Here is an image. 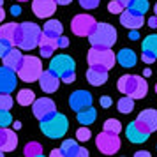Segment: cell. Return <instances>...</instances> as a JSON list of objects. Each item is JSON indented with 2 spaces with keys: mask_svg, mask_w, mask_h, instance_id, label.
Instances as JSON below:
<instances>
[{
  "mask_svg": "<svg viewBox=\"0 0 157 157\" xmlns=\"http://www.w3.org/2000/svg\"><path fill=\"white\" fill-rule=\"evenodd\" d=\"M41 34H43V32H41V27H39V25L25 21V23H21V25H18L14 39H13V44H16V46L21 48V50L30 51V50H34V48H37Z\"/></svg>",
  "mask_w": 157,
  "mask_h": 157,
  "instance_id": "cell-1",
  "label": "cell"
},
{
  "mask_svg": "<svg viewBox=\"0 0 157 157\" xmlns=\"http://www.w3.org/2000/svg\"><path fill=\"white\" fill-rule=\"evenodd\" d=\"M118 90L124 95H129L132 99H143L147 92H148V85L145 78L138 76V74H125L118 79Z\"/></svg>",
  "mask_w": 157,
  "mask_h": 157,
  "instance_id": "cell-2",
  "label": "cell"
},
{
  "mask_svg": "<svg viewBox=\"0 0 157 157\" xmlns=\"http://www.w3.org/2000/svg\"><path fill=\"white\" fill-rule=\"evenodd\" d=\"M88 43L94 48H111L117 43V30L109 23H95L94 30L88 34Z\"/></svg>",
  "mask_w": 157,
  "mask_h": 157,
  "instance_id": "cell-3",
  "label": "cell"
},
{
  "mask_svg": "<svg viewBox=\"0 0 157 157\" xmlns=\"http://www.w3.org/2000/svg\"><path fill=\"white\" fill-rule=\"evenodd\" d=\"M69 129V122L65 118V115L55 111L53 115H50L48 118L41 120V131L44 136H48L51 140H60L64 138L65 132Z\"/></svg>",
  "mask_w": 157,
  "mask_h": 157,
  "instance_id": "cell-4",
  "label": "cell"
},
{
  "mask_svg": "<svg viewBox=\"0 0 157 157\" xmlns=\"http://www.w3.org/2000/svg\"><path fill=\"white\" fill-rule=\"evenodd\" d=\"M74 69H76V62L69 55H57V57L51 58L50 62V71L55 72L64 83H69V85L76 79Z\"/></svg>",
  "mask_w": 157,
  "mask_h": 157,
  "instance_id": "cell-5",
  "label": "cell"
},
{
  "mask_svg": "<svg viewBox=\"0 0 157 157\" xmlns=\"http://www.w3.org/2000/svg\"><path fill=\"white\" fill-rule=\"evenodd\" d=\"M18 78L25 81V83H34L39 79L41 72H43V62L41 58L34 57V55H23V60H21V65L18 69Z\"/></svg>",
  "mask_w": 157,
  "mask_h": 157,
  "instance_id": "cell-6",
  "label": "cell"
},
{
  "mask_svg": "<svg viewBox=\"0 0 157 157\" xmlns=\"http://www.w3.org/2000/svg\"><path fill=\"white\" fill-rule=\"evenodd\" d=\"M86 60H88V65H97V67H104V69H113L115 62H117V57L111 51V48H94L88 51L86 55Z\"/></svg>",
  "mask_w": 157,
  "mask_h": 157,
  "instance_id": "cell-7",
  "label": "cell"
},
{
  "mask_svg": "<svg viewBox=\"0 0 157 157\" xmlns=\"http://www.w3.org/2000/svg\"><path fill=\"white\" fill-rule=\"evenodd\" d=\"M95 145H97L99 152H102L104 155H113L120 150V138H118V134L102 131L101 134H97Z\"/></svg>",
  "mask_w": 157,
  "mask_h": 157,
  "instance_id": "cell-8",
  "label": "cell"
},
{
  "mask_svg": "<svg viewBox=\"0 0 157 157\" xmlns=\"http://www.w3.org/2000/svg\"><path fill=\"white\" fill-rule=\"evenodd\" d=\"M94 27H95V20L90 14H78L74 16L71 21L72 34L78 37H88V34L94 30Z\"/></svg>",
  "mask_w": 157,
  "mask_h": 157,
  "instance_id": "cell-9",
  "label": "cell"
},
{
  "mask_svg": "<svg viewBox=\"0 0 157 157\" xmlns=\"http://www.w3.org/2000/svg\"><path fill=\"white\" fill-rule=\"evenodd\" d=\"M150 134H152V132H150L148 129H147V125L140 120L131 122L127 125V129H125V136H127V140L131 143H145L148 140Z\"/></svg>",
  "mask_w": 157,
  "mask_h": 157,
  "instance_id": "cell-10",
  "label": "cell"
},
{
  "mask_svg": "<svg viewBox=\"0 0 157 157\" xmlns=\"http://www.w3.org/2000/svg\"><path fill=\"white\" fill-rule=\"evenodd\" d=\"M32 111H34L37 120L41 122L44 118H48L50 115L55 113L57 111V106H55V102L50 97H41V99H36L32 102Z\"/></svg>",
  "mask_w": 157,
  "mask_h": 157,
  "instance_id": "cell-11",
  "label": "cell"
},
{
  "mask_svg": "<svg viewBox=\"0 0 157 157\" xmlns=\"http://www.w3.org/2000/svg\"><path fill=\"white\" fill-rule=\"evenodd\" d=\"M16 85H18L16 71L2 65L0 67V94H11L16 88Z\"/></svg>",
  "mask_w": 157,
  "mask_h": 157,
  "instance_id": "cell-12",
  "label": "cell"
},
{
  "mask_svg": "<svg viewBox=\"0 0 157 157\" xmlns=\"http://www.w3.org/2000/svg\"><path fill=\"white\" fill-rule=\"evenodd\" d=\"M120 23H122V27H125V29H129V30H138V29L143 27L145 18H143V14L132 13L131 9H124L120 13Z\"/></svg>",
  "mask_w": 157,
  "mask_h": 157,
  "instance_id": "cell-13",
  "label": "cell"
},
{
  "mask_svg": "<svg viewBox=\"0 0 157 157\" xmlns=\"http://www.w3.org/2000/svg\"><path fill=\"white\" fill-rule=\"evenodd\" d=\"M37 81H39V86L43 88V92H46V94L57 92L58 85H60V78H58L55 72H51L50 69L41 72V76H39Z\"/></svg>",
  "mask_w": 157,
  "mask_h": 157,
  "instance_id": "cell-14",
  "label": "cell"
},
{
  "mask_svg": "<svg viewBox=\"0 0 157 157\" xmlns=\"http://www.w3.org/2000/svg\"><path fill=\"white\" fill-rule=\"evenodd\" d=\"M141 60L145 62V64H152V62L157 60V36L155 34L145 37V41H143Z\"/></svg>",
  "mask_w": 157,
  "mask_h": 157,
  "instance_id": "cell-15",
  "label": "cell"
},
{
  "mask_svg": "<svg viewBox=\"0 0 157 157\" xmlns=\"http://www.w3.org/2000/svg\"><path fill=\"white\" fill-rule=\"evenodd\" d=\"M69 104H71V108L78 113L79 109L92 106V95H90V92H86V90H76V92L71 94Z\"/></svg>",
  "mask_w": 157,
  "mask_h": 157,
  "instance_id": "cell-16",
  "label": "cell"
},
{
  "mask_svg": "<svg viewBox=\"0 0 157 157\" xmlns=\"http://www.w3.org/2000/svg\"><path fill=\"white\" fill-rule=\"evenodd\" d=\"M32 11L37 18H50L57 11V2L55 0H34Z\"/></svg>",
  "mask_w": 157,
  "mask_h": 157,
  "instance_id": "cell-17",
  "label": "cell"
},
{
  "mask_svg": "<svg viewBox=\"0 0 157 157\" xmlns=\"http://www.w3.org/2000/svg\"><path fill=\"white\" fill-rule=\"evenodd\" d=\"M16 147H18V136H16V132L7 127H0V150L13 152Z\"/></svg>",
  "mask_w": 157,
  "mask_h": 157,
  "instance_id": "cell-18",
  "label": "cell"
},
{
  "mask_svg": "<svg viewBox=\"0 0 157 157\" xmlns=\"http://www.w3.org/2000/svg\"><path fill=\"white\" fill-rule=\"evenodd\" d=\"M60 152H62V157H88V150L81 148L74 140H64Z\"/></svg>",
  "mask_w": 157,
  "mask_h": 157,
  "instance_id": "cell-19",
  "label": "cell"
},
{
  "mask_svg": "<svg viewBox=\"0 0 157 157\" xmlns=\"http://www.w3.org/2000/svg\"><path fill=\"white\" fill-rule=\"evenodd\" d=\"M86 81L94 86L104 85L108 81V69L97 67V65H90V69L86 71Z\"/></svg>",
  "mask_w": 157,
  "mask_h": 157,
  "instance_id": "cell-20",
  "label": "cell"
},
{
  "mask_svg": "<svg viewBox=\"0 0 157 157\" xmlns=\"http://www.w3.org/2000/svg\"><path fill=\"white\" fill-rule=\"evenodd\" d=\"M39 50H41V57L43 58H50L51 55H53V51L58 48V41L55 39V37H50L46 36V34H41V37H39Z\"/></svg>",
  "mask_w": 157,
  "mask_h": 157,
  "instance_id": "cell-21",
  "label": "cell"
},
{
  "mask_svg": "<svg viewBox=\"0 0 157 157\" xmlns=\"http://www.w3.org/2000/svg\"><path fill=\"white\" fill-rule=\"evenodd\" d=\"M136 120L143 122L150 132H155V131H157V109H152V108L143 109L141 113L138 115V118H136Z\"/></svg>",
  "mask_w": 157,
  "mask_h": 157,
  "instance_id": "cell-22",
  "label": "cell"
},
{
  "mask_svg": "<svg viewBox=\"0 0 157 157\" xmlns=\"http://www.w3.org/2000/svg\"><path fill=\"white\" fill-rule=\"evenodd\" d=\"M4 60V65L9 67V69H13V71H18L20 69V65H21V60H23V55L20 50H14V48H11V50L2 57Z\"/></svg>",
  "mask_w": 157,
  "mask_h": 157,
  "instance_id": "cell-23",
  "label": "cell"
},
{
  "mask_svg": "<svg viewBox=\"0 0 157 157\" xmlns=\"http://www.w3.org/2000/svg\"><path fill=\"white\" fill-rule=\"evenodd\" d=\"M117 57V62L122 65V67H134L136 65V53L132 50H127V48H124V50L118 51V55H115Z\"/></svg>",
  "mask_w": 157,
  "mask_h": 157,
  "instance_id": "cell-24",
  "label": "cell"
},
{
  "mask_svg": "<svg viewBox=\"0 0 157 157\" xmlns=\"http://www.w3.org/2000/svg\"><path fill=\"white\" fill-rule=\"evenodd\" d=\"M62 32H64V27L57 20H48L46 25H44V30H43V34H46V36H50V37H55V39H58V37L62 36Z\"/></svg>",
  "mask_w": 157,
  "mask_h": 157,
  "instance_id": "cell-25",
  "label": "cell"
},
{
  "mask_svg": "<svg viewBox=\"0 0 157 157\" xmlns=\"http://www.w3.org/2000/svg\"><path fill=\"white\" fill-rule=\"evenodd\" d=\"M95 118H97V111H95L92 106L83 108V109L78 111V122L81 124V125H90Z\"/></svg>",
  "mask_w": 157,
  "mask_h": 157,
  "instance_id": "cell-26",
  "label": "cell"
},
{
  "mask_svg": "<svg viewBox=\"0 0 157 157\" xmlns=\"http://www.w3.org/2000/svg\"><path fill=\"white\" fill-rule=\"evenodd\" d=\"M16 101H18V104H21V106H30V104L36 101V94L32 92V90H29V88H23V90L18 92Z\"/></svg>",
  "mask_w": 157,
  "mask_h": 157,
  "instance_id": "cell-27",
  "label": "cell"
},
{
  "mask_svg": "<svg viewBox=\"0 0 157 157\" xmlns=\"http://www.w3.org/2000/svg\"><path fill=\"white\" fill-rule=\"evenodd\" d=\"M23 154L27 157H41L43 155V145L37 143V141H30V143H27Z\"/></svg>",
  "mask_w": 157,
  "mask_h": 157,
  "instance_id": "cell-28",
  "label": "cell"
},
{
  "mask_svg": "<svg viewBox=\"0 0 157 157\" xmlns=\"http://www.w3.org/2000/svg\"><path fill=\"white\" fill-rule=\"evenodd\" d=\"M16 29H18V23H6V25H2V27H0V37H2V39H7V41L13 43Z\"/></svg>",
  "mask_w": 157,
  "mask_h": 157,
  "instance_id": "cell-29",
  "label": "cell"
},
{
  "mask_svg": "<svg viewBox=\"0 0 157 157\" xmlns=\"http://www.w3.org/2000/svg\"><path fill=\"white\" fill-rule=\"evenodd\" d=\"M117 108H118V111H120V113L129 115L132 109H134V99H132V97H129V95H125V97H120V101H118Z\"/></svg>",
  "mask_w": 157,
  "mask_h": 157,
  "instance_id": "cell-30",
  "label": "cell"
},
{
  "mask_svg": "<svg viewBox=\"0 0 157 157\" xmlns=\"http://www.w3.org/2000/svg\"><path fill=\"white\" fill-rule=\"evenodd\" d=\"M148 7H150L148 0H131V4H129L127 9H131L136 14H145L148 11Z\"/></svg>",
  "mask_w": 157,
  "mask_h": 157,
  "instance_id": "cell-31",
  "label": "cell"
},
{
  "mask_svg": "<svg viewBox=\"0 0 157 157\" xmlns=\"http://www.w3.org/2000/svg\"><path fill=\"white\" fill-rule=\"evenodd\" d=\"M102 129L106 131V132H113V134H120L122 131V124L117 118H108L106 122H104V125H102Z\"/></svg>",
  "mask_w": 157,
  "mask_h": 157,
  "instance_id": "cell-32",
  "label": "cell"
},
{
  "mask_svg": "<svg viewBox=\"0 0 157 157\" xmlns=\"http://www.w3.org/2000/svg\"><path fill=\"white\" fill-rule=\"evenodd\" d=\"M92 138V132H90V129L88 127H79L76 131V140L78 141H88Z\"/></svg>",
  "mask_w": 157,
  "mask_h": 157,
  "instance_id": "cell-33",
  "label": "cell"
},
{
  "mask_svg": "<svg viewBox=\"0 0 157 157\" xmlns=\"http://www.w3.org/2000/svg\"><path fill=\"white\" fill-rule=\"evenodd\" d=\"M13 122V117L9 113V109H0V127H7Z\"/></svg>",
  "mask_w": 157,
  "mask_h": 157,
  "instance_id": "cell-34",
  "label": "cell"
},
{
  "mask_svg": "<svg viewBox=\"0 0 157 157\" xmlns=\"http://www.w3.org/2000/svg\"><path fill=\"white\" fill-rule=\"evenodd\" d=\"M13 108V97L9 94H0V109H11Z\"/></svg>",
  "mask_w": 157,
  "mask_h": 157,
  "instance_id": "cell-35",
  "label": "cell"
},
{
  "mask_svg": "<svg viewBox=\"0 0 157 157\" xmlns=\"http://www.w3.org/2000/svg\"><path fill=\"white\" fill-rule=\"evenodd\" d=\"M108 11H109L111 14H120L122 11H124V7H122V4L118 0H113V2L108 4Z\"/></svg>",
  "mask_w": 157,
  "mask_h": 157,
  "instance_id": "cell-36",
  "label": "cell"
},
{
  "mask_svg": "<svg viewBox=\"0 0 157 157\" xmlns=\"http://www.w3.org/2000/svg\"><path fill=\"white\" fill-rule=\"evenodd\" d=\"M11 48H13V43H11V41H7V39H2V37H0V58L4 57V55L11 50Z\"/></svg>",
  "mask_w": 157,
  "mask_h": 157,
  "instance_id": "cell-37",
  "label": "cell"
},
{
  "mask_svg": "<svg viewBox=\"0 0 157 157\" xmlns=\"http://www.w3.org/2000/svg\"><path fill=\"white\" fill-rule=\"evenodd\" d=\"M101 0H79V6L83 9H95Z\"/></svg>",
  "mask_w": 157,
  "mask_h": 157,
  "instance_id": "cell-38",
  "label": "cell"
},
{
  "mask_svg": "<svg viewBox=\"0 0 157 157\" xmlns=\"http://www.w3.org/2000/svg\"><path fill=\"white\" fill-rule=\"evenodd\" d=\"M57 41H58V48H67V46H69V39L64 37V36H60Z\"/></svg>",
  "mask_w": 157,
  "mask_h": 157,
  "instance_id": "cell-39",
  "label": "cell"
},
{
  "mask_svg": "<svg viewBox=\"0 0 157 157\" xmlns=\"http://www.w3.org/2000/svg\"><path fill=\"white\" fill-rule=\"evenodd\" d=\"M101 106H102V108H109V106H111V97L102 95V97H101Z\"/></svg>",
  "mask_w": 157,
  "mask_h": 157,
  "instance_id": "cell-40",
  "label": "cell"
},
{
  "mask_svg": "<svg viewBox=\"0 0 157 157\" xmlns=\"http://www.w3.org/2000/svg\"><path fill=\"white\" fill-rule=\"evenodd\" d=\"M148 27L150 29H157V16H152L148 20Z\"/></svg>",
  "mask_w": 157,
  "mask_h": 157,
  "instance_id": "cell-41",
  "label": "cell"
},
{
  "mask_svg": "<svg viewBox=\"0 0 157 157\" xmlns=\"http://www.w3.org/2000/svg\"><path fill=\"white\" fill-rule=\"evenodd\" d=\"M11 14L13 16H20L21 14V9L18 7V6H13V7H11Z\"/></svg>",
  "mask_w": 157,
  "mask_h": 157,
  "instance_id": "cell-42",
  "label": "cell"
},
{
  "mask_svg": "<svg viewBox=\"0 0 157 157\" xmlns=\"http://www.w3.org/2000/svg\"><path fill=\"white\" fill-rule=\"evenodd\" d=\"M134 155L136 157H150V152H147V150H140V152H136Z\"/></svg>",
  "mask_w": 157,
  "mask_h": 157,
  "instance_id": "cell-43",
  "label": "cell"
},
{
  "mask_svg": "<svg viewBox=\"0 0 157 157\" xmlns=\"http://www.w3.org/2000/svg\"><path fill=\"white\" fill-rule=\"evenodd\" d=\"M51 157H62V152H60V148L51 150Z\"/></svg>",
  "mask_w": 157,
  "mask_h": 157,
  "instance_id": "cell-44",
  "label": "cell"
},
{
  "mask_svg": "<svg viewBox=\"0 0 157 157\" xmlns=\"http://www.w3.org/2000/svg\"><path fill=\"white\" fill-rule=\"evenodd\" d=\"M57 2V6H67V4H71L72 0H55Z\"/></svg>",
  "mask_w": 157,
  "mask_h": 157,
  "instance_id": "cell-45",
  "label": "cell"
},
{
  "mask_svg": "<svg viewBox=\"0 0 157 157\" xmlns=\"http://www.w3.org/2000/svg\"><path fill=\"white\" fill-rule=\"evenodd\" d=\"M118 2L122 4V7H124V9H127L129 4H131V0H118Z\"/></svg>",
  "mask_w": 157,
  "mask_h": 157,
  "instance_id": "cell-46",
  "label": "cell"
},
{
  "mask_svg": "<svg viewBox=\"0 0 157 157\" xmlns=\"http://www.w3.org/2000/svg\"><path fill=\"white\" fill-rule=\"evenodd\" d=\"M4 18H6V13H4V9L0 7V23L4 21Z\"/></svg>",
  "mask_w": 157,
  "mask_h": 157,
  "instance_id": "cell-47",
  "label": "cell"
},
{
  "mask_svg": "<svg viewBox=\"0 0 157 157\" xmlns=\"http://www.w3.org/2000/svg\"><path fill=\"white\" fill-rule=\"evenodd\" d=\"M131 39H138V32H136V30L131 32Z\"/></svg>",
  "mask_w": 157,
  "mask_h": 157,
  "instance_id": "cell-48",
  "label": "cell"
},
{
  "mask_svg": "<svg viewBox=\"0 0 157 157\" xmlns=\"http://www.w3.org/2000/svg\"><path fill=\"white\" fill-rule=\"evenodd\" d=\"M14 129H21V122H14Z\"/></svg>",
  "mask_w": 157,
  "mask_h": 157,
  "instance_id": "cell-49",
  "label": "cell"
},
{
  "mask_svg": "<svg viewBox=\"0 0 157 157\" xmlns=\"http://www.w3.org/2000/svg\"><path fill=\"white\" fill-rule=\"evenodd\" d=\"M143 74H145V76H150V74H152V71H150V69H145V72H143Z\"/></svg>",
  "mask_w": 157,
  "mask_h": 157,
  "instance_id": "cell-50",
  "label": "cell"
},
{
  "mask_svg": "<svg viewBox=\"0 0 157 157\" xmlns=\"http://www.w3.org/2000/svg\"><path fill=\"white\" fill-rule=\"evenodd\" d=\"M154 11H155V16H157V4H155V7H154Z\"/></svg>",
  "mask_w": 157,
  "mask_h": 157,
  "instance_id": "cell-51",
  "label": "cell"
},
{
  "mask_svg": "<svg viewBox=\"0 0 157 157\" xmlns=\"http://www.w3.org/2000/svg\"><path fill=\"white\" fill-rule=\"evenodd\" d=\"M2 155H4V150H0V157H2Z\"/></svg>",
  "mask_w": 157,
  "mask_h": 157,
  "instance_id": "cell-52",
  "label": "cell"
},
{
  "mask_svg": "<svg viewBox=\"0 0 157 157\" xmlns=\"http://www.w3.org/2000/svg\"><path fill=\"white\" fill-rule=\"evenodd\" d=\"M2 4H4V0H0V7H2Z\"/></svg>",
  "mask_w": 157,
  "mask_h": 157,
  "instance_id": "cell-53",
  "label": "cell"
},
{
  "mask_svg": "<svg viewBox=\"0 0 157 157\" xmlns=\"http://www.w3.org/2000/svg\"><path fill=\"white\" fill-rule=\"evenodd\" d=\"M18 2H27V0H18Z\"/></svg>",
  "mask_w": 157,
  "mask_h": 157,
  "instance_id": "cell-54",
  "label": "cell"
},
{
  "mask_svg": "<svg viewBox=\"0 0 157 157\" xmlns=\"http://www.w3.org/2000/svg\"><path fill=\"white\" fill-rule=\"evenodd\" d=\"M155 94H157V83H155Z\"/></svg>",
  "mask_w": 157,
  "mask_h": 157,
  "instance_id": "cell-55",
  "label": "cell"
}]
</instances>
